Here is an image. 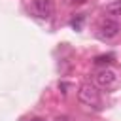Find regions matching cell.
Returning <instances> with one entry per match:
<instances>
[{"label":"cell","mask_w":121,"mask_h":121,"mask_svg":"<svg viewBox=\"0 0 121 121\" xmlns=\"http://www.w3.org/2000/svg\"><path fill=\"white\" fill-rule=\"evenodd\" d=\"M78 98H79L81 104H85V106H89V108H98V106H100V93H98V89H96L95 85H91V83H83V85L79 87Z\"/></svg>","instance_id":"obj_1"},{"label":"cell","mask_w":121,"mask_h":121,"mask_svg":"<svg viewBox=\"0 0 121 121\" xmlns=\"http://www.w3.org/2000/svg\"><path fill=\"white\" fill-rule=\"evenodd\" d=\"M95 81H96V85L98 87H102V89H113L117 83H119V78H117V74L112 70V68H100L96 74H95Z\"/></svg>","instance_id":"obj_2"},{"label":"cell","mask_w":121,"mask_h":121,"mask_svg":"<svg viewBox=\"0 0 121 121\" xmlns=\"http://www.w3.org/2000/svg\"><path fill=\"white\" fill-rule=\"evenodd\" d=\"M32 9H34V13H36L38 17L47 19V17L53 15V2H51V0H34Z\"/></svg>","instance_id":"obj_3"},{"label":"cell","mask_w":121,"mask_h":121,"mask_svg":"<svg viewBox=\"0 0 121 121\" xmlns=\"http://www.w3.org/2000/svg\"><path fill=\"white\" fill-rule=\"evenodd\" d=\"M100 34L104 38H108V40L110 38H115L119 34V23L113 21V19H104L100 23Z\"/></svg>","instance_id":"obj_4"},{"label":"cell","mask_w":121,"mask_h":121,"mask_svg":"<svg viewBox=\"0 0 121 121\" xmlns=\"http://www.w3.org/2000/svg\"><path fill=\"white\" fill-rule=\"evenodd\" d=\"M104 11H106L108 15H112V17H117V15H121V0H112L110 4H106Z\"/></svg>","instance_id":"obj_5"},{"label":"cell","mask_w":121,"mask_h":121,"mask_svg":"<svg viewBox=\"0 0 121 121\" xmlns=\"http://www.w3.org/2000/svg\"><path fill=\"white\" fill-rule=\"evenodd\" d=\"M113 60V55H98L95 59V64H110Z\"/></svg>","instance_id":"obj_6"},{"label":"cell","mask_w":121,"mask_h":121,"mask_svg":"<svg viewBox=\"0 0 121 121\" xmlns=\"http://www.w3.org/2000/svg\"><path fill=\"white\" fill-rule=\"evenodd\" d=\"M70 25H72V28L79 30V28H81V25H83V15H78V17H74V19L70 21Z\"/></svg>","instance_id":"obj_7"},{"label":"cell","mask_w":121,"mask_h":121,"mask_svg":"<svg viewBox=\"0 0 121 121\" xmlns=\"http://www.w3.org/2000/svg\"><path fill=\"white\" fill-rule=\"evenodd\" d=\"M32 121H40V119H32Z\"/></svg>","instance_id":"obj_8"}]
</instances>
